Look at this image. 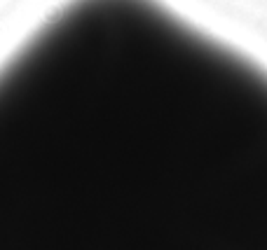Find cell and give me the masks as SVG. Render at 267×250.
<instances>
[{"label":"cell","instance_id":"6da1fadb","mask_svg":"<svg viewBox=\"0 0 267 250\" xmlns=\"http://www.w3.org/2000/svg\"><path fill=\"white\" fill-rule=\"evenodd\" d=\"M0 250H267V68L162 0H66L0 66Z\"/></svg>","mask_w":267,"mask_h":250}]
</instances>
